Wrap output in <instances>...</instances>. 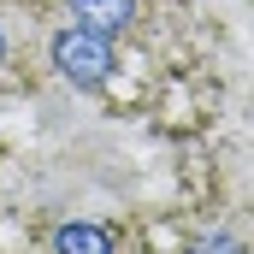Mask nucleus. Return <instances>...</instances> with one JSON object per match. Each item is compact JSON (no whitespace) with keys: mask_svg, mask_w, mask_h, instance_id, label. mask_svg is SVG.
Returning a JSON list of instances; mask_svg holds the SVG:
<instances>
[{"mask_svg":"<svg viewBox=\"0 0 254 254\" xmlns=\"http://www.w3.org/2000/svg\"><path fill=\"white\" fill-rule=\"evenodd\" d=\"M190 254H243V243H237L231 231H213V237H195Z\"/></svg>","mask_w":254,"mask_h":254,"instance_id":"nucleus-4","label":"nucleus"},{"mask_svg":"<svg viewBox=\"0 0 254 254\" xmlns=\"http://www.w3.org/2000/svg\"><path fill=\"white\" fill-rule=\"evenodd\" d=\"M71 12H77L83 30H101V36L136 24V0H71Z\"/></svg>","mask_w":254,"mask_h":254,"instance_id":"nucleus-2","label":"nucleus"},{"mask_svg":"<svg viewBox=\"0 0 254 254\" xmlns=\"http://www.w3.org/2000/svg\"><path fill=\"white\" fill-rule=\"evenodd\" d=\"M0 65H6V36H0Z\"/></svg>","mask_w":254,"mask_h":254,"instance_id":"nucleus-5","label":"nucleus"},{"mask_svg":"<svg viewBox=\"0 0 254 254\" xmlns=\"http://www.w3.org/2000/svg\"><path fill=\"white\" fill-rule=\"evenodd\" d=\"M54 254H113V237L95 225H65L54 237Z\"/></svg>","mask_w":254,"mask_h":254,"instance_id":"nucleus-3","label":"nucleus"},{"mask_svg":"<svg viewBox=\"0 0 254 254\" xmlns=\"http://www.w3.org/2000/svg\"><path fill=\"white\" fill-rule=\"evenodd\" d=\"M54 71H60L65 83H77V89H101L107 77H113V42L101 36V30H60L54 36Z\"/></svg>","mask_w":254,"mask_h":254,"instance_id":"nucleus-1","label":"nucleus"}]
</instances>
